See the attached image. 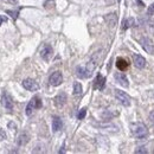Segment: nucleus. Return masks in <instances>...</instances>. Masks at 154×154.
<instances>
[{
    "instance_id": "obj_1",
    "label": "nucleus",
    "mask_w": 154,
    "mask_h": 154,
    "mask_svg": "<svg viewBox=\"0 0 154 154\" xmlns=\"http://www.w3.org/2000/svg\"><path fill=\"white\" fill-rule=\"evenodd\" d=\"M132 132H133L134 136L138 138V139H145L148 135L147 127L143 125V123H141V122L133 123V125H132Z\"/></svg>"
},
{
    "instance_id": "obj_2",
    "label": "nucleus",
    "mask_w": 154,
    "mask_h": 154,
    "mask_svg": "<svg viewBox=\"0 0 154 154\" xmlns=\"http://www.w3.org/2000/svg\"><path fill=\"white\" fill-rule=\"evenodd\" d=\"M1 104L9 113H12V110H13V99H12V96L9 94L7 91H3Z\"/></svg>"
},
{
    "instance_id": "obj_3",
    "label": "nucleus",
    "mask_w": 154,
    "mask_h": 154,
    "mask_svg": "<svg viewBox=\"0 0 154 154\" xmlns=\"http://www.w3.org/2000/svg\"><path fill=\"white\" fill-rule=\"evenodd\" d=\"M42 106H43V103H42L40 97L35 96L32 100L28 102V104H27V107H26V115L30 116L35 109H39V108H42Z\"/></svg>"
},
{
    "instance_id": "obj_4",
    "label": "nucleus",
    "mask_w": 154,
    "mask_h": 154,
    "mask_svg": "<svg viewBox=\"0 0 154 154\" xmlns=\"http://www.w3.org/2000/svg\"><path fill=\"white\" fill-rule=\"evenodd\" d=\"M115 97L122 106H125V107H129L131 106V97L126 94L125 91L116 89L115 90Z\"/></svg>"
},
{
    "instance_id": "obj_5",
    "label": "nucleus",
    "mask_w": 154,
    "mask_h": 154,
    "mask_svg": "<svg viewBox=\"0 0 154 154\" xmlns=\"http://www.w3.org/2000/svg\"><path fill=\"white\" fill-rule=\"evenodd\" d=\"M140 44H141L142 49H143L146 52H148V53H150V55L154 53V43L152 42L150 38H148V37H142V38H140Z\"/></svg>"
},
{
    "instance_id": "obj_6",
    "label": "nucleus",
    "mask_w": 154,
    "mask_h": 154,
    "mask_svg": "<svg viewBox=\"0 0 154 154\" xmlns=\"http://www.w3.org/2000/svg\"><path fill=\"white\" fill-rule=\"evenodd\" d=\"M49 82H50V84L53 85V87H58V85H60L62 82H63V76H62V72H59V71H55V72L50 76Z\"/></svg>"
},
{
    "instance_id": "obj_7",
    "label": "nucleus",
    "mask_w": 154,
    "mask_h": 154,
    "mask_svg": "<svg viewBox=\"0 0 154 154\" xmlns=\"http://www.w3.org/2000/svg\"><path fill=\"white\" fill-rule=\"evenodd\" d=\"M23 87L28 90V91H37L39 89V85L37 82H35L33 79H31V78H26L23 81Z\"/></svg>"
},
{
    "instance_id": "obj_8",
    "label": "nucleus",
    "mask_w": 154,
    "mask_h": 154,
    "mask_svg": "<svg viewBox=\"0 0 154 154\" xmlns=\"http://www.w3.org/2000/svg\"><path fill=\"white\" fill-rule=\"evenodd\" d=\"M52 53H53V50H52V48H51L49 44L44 45V46L40 49V57H42L44 60H46V62H49V60L51 59Z\"/></svg>"
},
{
    "instance_id": "obj_9",
    "label": "nucleus",
    "mask_w": 154,
    "mask_h": 154,
    "mask_svg": "<svg viewBox=\"0 0 154 154\" xmlns=\"http://www.w3.org/2000/svg\"><path fill=\"white\" fill-rule=\"evenodd\" d=\"M114 77H115L116 83H119L120 85L125 87V88H128V87H129L128 78H127V76H126L125 74H122V72H116V74L114 75Z\"/></svg>"
},
{
    "instance_id": "obj_10",
    "label": "nucleus",
    "mask_w": 154,
    "mask_h": 154,
    "mask_svg": "<svg viewBox=\"0 0 154 154\" xmlns=\"http://www.w3.org/2000/svg\"><path fill=\"white\" fill-rule=\"evenodd\" d=\"M133 63H134V65H135L138 69H143V68L146 67V59H145L141 55L134 53V55H133Z\"/></svg>"
},
{
    "instance_id": "obj_11",
    "label": "nucleus",
    "mask_w": 154,
    "mask_h": 154,
    "mask_svg": "<svg viewBox=\"0 0 154 154\" xmlns=\"http://www.w3.org/2000/svg\"><path fill=\"white\" fill-rule=\"evenodd\" d=\"M67 100H68V96H67L65 92H60V94H58V95L55 97L53 102H55V106H56V107L60 108V107H63V106L65 104Z\"/></svg>"
},
{
    "instance_id": "obj_12",
    "label": "nucleus",
    "mask_w": 154,
    "mask_h": 154,
    "mask_svg": "<svg viewBox=\"0 0 154 154\" xmlns=\"http://www.w3.org/2000/svg\"><path fill=\"white\" fill-rule=\"evenodd\" d=\"M104 85H106V78L102 75L99 74L96 76V78L94 79V89H96V90H103Z\"/></svg>"
},
{
    "instance_id": "obj_13",
    "label": "nucleus",
    "mask_w": 154,
    "mask_h": 154,
    "mask_svg": "<svg viewBox=\"0 0 154 154\" xmlns=\"http://www.w3.org/2000/svg\"><path fill=\"white\" fill-rule=\"evenodd\" d=\"M62 128H63V121H62L60 117H58V116H53V119H52V131L59 132Z\"/></svg>"
},
{
    "instance_id": "obj_14",
    "label": "nucleus",
    "mask_w": 154,
    "mask_h": 154,
    "mask_svg": "<svg viewBox=\"0 0 154 154\" xmlns=\"http://www.w3.org/2000/svg\"><path fill=\"white\" fill-rule=\"evenodd\" d=\"M90 72L87 70V68H83V67H77L76 68V76L78 77V78H88V77H90Z\"/></svg>"
},
{
    "instance_id": "obj_15",
    "label": "nucleus",
    "mask_w": 154,
    "mask_h": 154,
    "mask_svg": "<svg viewBox=\"0 0 154 154\" xmlns=\"http://www.w3.org/2000/svg\"><path fill=\"white\" fill-rule=\"evenodd\" d=\"M128 62L125 59V58H117L116 59V68L120 70V71H125L128 69Z\"/></svg>"
},
{
    "instance_id": "obj_16",
    "label": "nucleus",
    "mask_w": 154,
    "mask_h": 154,
    "mask_svg": "<svg viewBox=\"0 0 154 154\" xmlns=\"http://www.w3.org/2000/svg\"><path fill=\"white\" fill-rule=\"evenodd\" d=\"M104 19H106L107 24H108L109 26H111V27H114V26L116 25V23H117V16H116L115 13L107 14V16L104 17Z\"/></svg>"
},
{
    "instance_id": "obj_17",
    "label": "nucleus",
    "mask_w": 154,
    "mask_h": 154,
    "mask_svg": "<svg viewBox=\"0 0 154 154\" xmlns=\"http://www.w3.org/2000/svg\"><path fill=\"white\" fill-rule=\"evenodd\" d=\"M28 141H30V136H28L26 133L20 134V135L18 136V139H17V143H18L19 146H25Z\"/></svg>"
},
{
    "instance_id": "obj_18",
    "label": "nucleus",
    "mask_w": 154,
    "mask_h": 154,
    "mask_svg": "<svg viewBox=\"0 0 154 154\" xmlns=\"http://www.w3.org/2000/svg\"><path fill=\"white\" fill-rule=\"evenodd\" d=\"M95 126H97L100 128H104L107 131H113V132H116L119 129L117 126L113 125V123H99V125H96V123H95Z\"/></svg>"
},
{
    "instance_id": "obj_19",
    "label": "nucleus",
    "mask_w": 154,
    "mask_h": 154,
    "mask_svg": "<svg viewBox=\"0 0 154 154\" xmlns=\"http://www.w3.org/2000/svg\"><path fill=\"white\" fill-rule=\"evenodd\" d=\"M135 25V19L134 18H128V19H125L123 20V23H122V28L123 30H127V28H129V27H132V26H134Z\"/></svg>"
},
{
    "instance_id": "obj_20",
    "label": "nucleus",
    "mask_w": 154,
    "mask_h": 154,
    "mask_svg": "<svg viewBox=\"0 0 154 154\" xmlns=\"http://www.w3.org/2000/svg\"><path fill=\"white\" fill-rule=\"evenodd\" d=\"M83 91V88H82V84L79 82H75L74 83V94L75 95H81Z\"/></svg>"
},
{
    "instance_id": "obj_21",
    "label": "nucleus",
    "mask_w": 154,
    "mask_h": 154,
    "mask_svg": "<svg viewBox=\"0 0 154 154\" xmlns=\"http://www.w3.org/2000/svg\"><path fill=\"white\" fill-rule=\"evenodd\" d=\"M116 115H119V113L116 111V113H110L109 110H107V111H104L103 114H102V117L103 119H111V117H114V116H116Z\"/></svg>"
},
{
    "instance_id": "obj_22",
    "label": "nucleus",
    "mask_w": 154,
    "mask_h": 154,
    "mask_svg": "<svg viewBox=\"0 0 154 154\" xmlns=\"http://www.w3.org/2000/svg\"><path fill=\"white\" fill-rule=\"evenodd\" d=\"M55 0H46V1L44 3V7L46 10H50V9H53L55 7Z\"/></svg>"
},
{
    "instance_id": "obj_23",
    "label": "nucleus",
    "mask_w": 154,
    "mask_h": 154,
    "mask_svg": "<svg viewBox=\"0 0 154 154\" xmlns=\"http://www.w3.org/2000/svg\"><path fill=\"white\" fill-rule=\"evenodd\" d=\"M85 114H87V109H85V108H82V109L78 111V114H77V119H78V120H83V119L85 117Z\"/></svg>"
},
{
    "instance_id": "obj_24",
    "label": "nucleus",
    "mask_w": 154,
    "mask_h": 154,
    "mask_svg": "<svg viewBox=\"0 0 154 154\" xmlns=\"http://www.w3.org/2000/svg\"><path fill=\"white\" fill-rule=\"evenodd\" d=\"M6 13H7V14H10V16H11L14 20L18 18V14H19V12H18V11H11V10H7V11H6Z\"/></svg>"
},
{
    "instance_id": "obj_25",
    "label": "nucleus",
    "mask_w": 154,
    "mask_h": 154,
    "mask_svg": "<svg viewBox=\"0 0 154 154\" xmlns=\"http://www.w3.org/2000/svg\"><path fill=\"white\" fill-rule=\"evenodd\" d=\"M135 153L136 154H147V149L143 147V146H140L135 149Z\"/></svg>"
},
{
    "instance_id": "obj_26",
    "label": "nucleus",
    "mask_w": 154,
    "mask_h": 154,
    "mask_svg": "<svg viewBox=\"0 0 154 154\" xmlns=\"http://www.w3.org/2000/svg\"><path fill=\"white\" fill-rule=\"evenodd\" d=\"M147 14H148V16H153V14H154V3L148 7V10H147Z\"/></svg>"
},
{
    "instance_id": "obj_27",
    "label": "nucleus",
    "mask_w": 154,
    "mask_h": 154,
    "mask_svg": "<svg viewBox=\"0 0 154 154\" xmlns=\"http://www.w3.org/2000/svg\"><path fill=\"white\" fill-rule=\"evenodd\" d=\"M7 126H9V128H10L11 131H17V125H16L14 122H12V121L9 122V125H7Z\"/></svg>"
},
{
    "instance_id": "obj_28",
    "label": "nucleus",
    "mask_w": 154,
    "mask_h": 154,
    "mask_svg": "<svg viewBox=\"0 0 154 154\" xmlns=\"http://www.w3.org/2000/svg\"><path fill=\"white\" fill-rule=\"evenodd\" d=\"M3 140H6V133L4 132V129L0 128V141H3Z\"/></svg>"
},
{
    "instance_id": "obj_29",
    "label": "nucleus",
    "mask_w": 154,
    "mask_h": 154,
    "mask_svg": "<svg viewBox=\"0 0 154 154\" xmlns=\"http://www.w3.org/2000/svg\"><path fill=\"white\" fill-rule=\"evenodd\" d=\"M6 21H7V17H5V16H0V26H1L3 23H6Z\"/></svg>"
},
{
    "instance_id": "obj_30",
    "label": "nucleus",
    "mask_w": 154,
    "mask_h": 154,
    "mask_svg": "<svg viewBox=\"0 0 154 154\" xmlns=\"http://www.w3.org/2000/svg\"><path fill=\"white\" fill-rule=\"evenodd\" d=\"M149 120H150V122L153 123V126H154V110H152L149 113Z\"/></svg>"
},
{
    "instance_id": "obj_31",
    "label": "nucleus",
    "mask_w": 154,
    "mask_h": 154,
    "mask_svg": "<svg viewBox=\"0 0 154 154\" xmlns=\"http://www.w3.org/2000/svg\"><path fill=\"white\" fill-rule=\"evenodd\" d=\"M9 3H11V4H17L18 0H9Z\"/></svg>"
}]
</instances>
